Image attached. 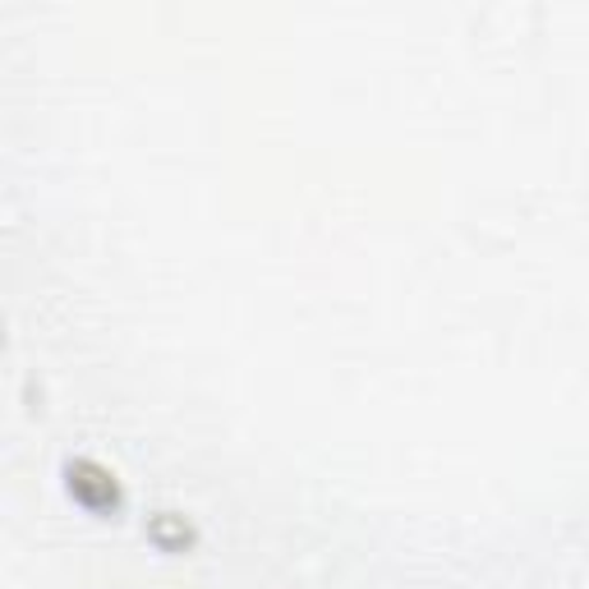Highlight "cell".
<instances>
[{"mask_svg": "<svg viewBox=\"0 0 589 589\" xmlns=\"http://www.w3.org/2000/svg\"><path fill=\"white\" fill-rule=\"evenodd\" d=\"M70 488L84 502H92V506H115V502H121V488H115V479L106 475L102 465H92V461H74L70 465Z\"/></svg>", "mask_w": 589, "mask_h": 589, "instance_id": "6da1fadb", "label": "cell"}, {"mask_svg": "<svg viewBox=\"0 0 589 589\" xmlns=\"http://www.w3.org/2000/svg\"><path fill=\"white\" fill-rule=\"evenodd\" d=\"M152 535H156V539H166V543H175V539H189V525H175L171 512H162V516L152 521Z\"/></svg>", "mask_w": 589, "mask_h": 589, "instance_id": "7a4b0ae2", "label": "cell"}]
</instances>
